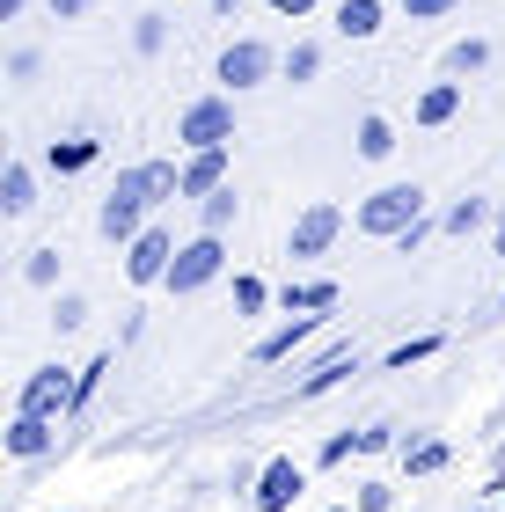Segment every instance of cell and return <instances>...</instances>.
I'll return each instance as SVG.
<instances>
[{
    "instance_id": "cell-1",
    "label": "cell",
    "mask_w": 505,
    "mask_h": 512,
    "mask_svg": "<svg viewBox=\"0 0 505 512\" xmlns=\"http://www.w3.org/2000/svg\"><path fill=\"white\" fill-rule=\"evenodd\" d=\"M169 198H183V169H169V161H140V169H125L118 183H110V198H103V242H118V249H132L147 235V213L154 205H169Z\"/></svg>"
},
{
    "instance_id": "cell-2",
    "label": "cell",
    "mask_w": 505,
    "mask_h": 512,
    "mask_svg": "<svg viewBox=\"0 0 505 512\" xmlns=\"http://www.w3.org/2000/svg\"><path fill=\"white\" fill-rule=\"evenodd\" d=\"M418 220H425V191L418 183H381V191L359 205V235H381V242H403Z\"/></svg>"
},
{
    "instance_id": "cell-3",
    "label": "cell",
    "mask_w": 505,
    "mask_h": 512,
    "mask_svg": "<svg viewBox=\"0 0 505 512\" xmlns=\"http://www.w3.org/2000/svg\"><path fill=\"white\" fill-rule=\"evenodd\" d=\"M220 271H227V242H220V235H191V242L176 249V264H169V278H162V286L183 300V293H205Z\"/></svg>"
},
{
    "instance_id": "cell-4",
    "label": "cell",
    "mask_w": 505,
    "mask_h": 512,
    "mask_svg": "<svg viewBox=\"0 0 505 512\" xmlns=\"http://www.w3.org/2000/svg\"><path fill=\"white\" fill-rule=\"evenodd\" d=\"M74 388H81V374H66V366H37V374L22 381L15 410H22V417H44V425H59V417H74Z\"/></svg>"
},
{
    "instance_id": "cell-5",
    "label": "cell",
    "mask_w": 505,
    "mask_h": 512,
    "mask_svg": "<svg viewBox=\"0 0 505 512\" xmlns=\"http://www.w3.org/2000/svg\"><path fill=\"white\" fill-rule=\"evenodd\" d=\"M227 139H235V103H227V96H198V103H183V118H176V147L205 154V147H227Z\"/></svg>"
},
{
    "instance_id": "cell-6",
    "label": "cell",
    "mask_w": 505,
    "mask_h": 512,
    "mask_svg": "<svg viewBox=\"0 0 505 512\" xmlns=\"http://www.w3.org/2000/svg\"><path fill=\"white\" fill-rule=\"evenodd\" d=\"M271 66H286V59L271 52L264 37H235V44L220 52V81H227V88H257V81H271Z\"/></svg>"
},
{
    "instance_id": "cell-7",
    "label": "cell",
    "mask_w": 505,
    "mask_h": 512,
    "mask_svg": "<svg viewBox=\"0 0 505 512\" xmlns=\"http://www.w3.org/2000/svg\"><path fill=\"white\" fill-rule=\"evenodd\" d=\"M169 264H176L169 227H147V235L125 249V278H132V286H162V278H169Z\"/></svg>"
},
{
    "instance_id": "cell-8",
    "label": "cell",
    "mask_w": 505,
    "mask_h": 512,
    "mask_svg": "<svg viewBox=\"0 0 505 512\" xmlns=\"http://www.w3.org/2000/svg\"><path fill=\"white\" fill-rule=\"evenodd\" d=\"M337 235H344V213H337L330 198H315L308 213L293 220V242H286V249H293V256H323V249H330Z\"/></svg>"
},
{
    "instance_id": "cell-9",
    "label": "cell",
    "mask_w": 505,
    "mask_h": 512,
    "mask_svg": "<svg viewBox=\"0 0 505 512\" xmlns=\"http://www.w3.org/2000/svg\"><path fill=\"white\" fill-rule=\"evenodd\" d=\"M308 491V476H301V461H264V476H257V512H286L293 498Z\"/></svg>"
},
{
    "instance_id": "cell-10",
    "label": "cell",
    "mask_w": 505,
    "mask_h": 512,
    "mask_svg": "<svg viewBox=\"0 0 505 512\" xmlns=\"http://www.w3.org/2000/svg\"><path fill=\"white\" fill-rule=\"evenodd\" d=\"M213 191H227V147H205L183 161V198H213Z\"/></svg>"
},
{
    "instance_id": "cell-11",
    "label": "cell",
    "mask_w": 505,
    "mask_h": 512,
    "mask_svg": "<svg viewBox=\"0 0 505 512\" xmlns=\"http://www.w3.org/2000/svg\"><path fill=\"white\" fill-rule=\"evenodd\" d=\"M337 300H344L337 278H293V286H286V315H293V308H301V315H330Z\"/></svg>"
},
{
    "instance_id": "cell-12",
    "label": "cell",
    "mask_w": 505,
    "mask_h": 512,
    "mask_svg": "<svg viewBox=\"0 0 505 512\" xmlns=\"http://www.w3.org/2000/svg\"><path fill=\"white\" fill-rule=\"evenodd\" d=\"M52 432H59V425H44V417H22V410H15V425H8V454H15V461L52 454Z\"/></svg>"
},
{
    "instance_id": "cell-13",
    "label": "cell",
    "mask_w": 505,
    "mask_h": 512,
    "mask_svg": "<svg viewBox=\"0 0 505 512\" xmlns=\"http://www.w3.org/2000/svg\"><path fill=\"white\" fill-rule=\"evenodd\" d=\"M454 110H462V81H432L425 96H418V125H425V132H440Z\"/></svg>"
},
{
    "instance_id": "cell-14",
    "label": "cell",
    "mask_w": 505,
    "mask_h": 512,
    "mask_svg": "<svg viewBox=\"0 0 505 512\" xmlns=\"http://www.w3.org/2000/svg\"><path fill=\"white\" fill-rule=\"evenodd\" d=\"M30 205H37V183H30V169H22V161H8V169H0V213L22 220Z\"/></svg>"
},
{
    "instance_id": "cell-15",
    "label": "cell",
    "mask_w": 505,
    "mask_h": 512,
    "mask_svg": "<svg viewBox=\"0 0 505 512\" xmlns=\"http://www.w3.org/2000/svg\"><path fill=\"white\" fill-rule=\"evenodd\" d=\"M447 461H454V447H447L440 432H425V439H410V447H403V469L410 476H440Z\"/></svg>"
},
{
    "instance_id": "cell-16",
    "label": "cell",
    "mask_w": 505,
    "mask_h": 512,
    "mask_svg": "<svg viewBox=\"0 0 505 512\" xmlns=\"http://www.w3.org/2000/svg\"><path fill=\"white\" fill-rule=\"evenodd\" d=\"M337 30L366 44V37H381V0H337Z\"/></svg>"
},
{
    "instance_id": "cell-17",
    "label": "cell",
    "mask_w": 505,
    "mask_h": 512,
    "mask_svg": "<svg viewBox=\"0 0 505 512\" xmlns=\"http://www.w3.org/2000/svg\"><path fill=\"white\" fill-rule=\"evenodd\" d=\"M301 337H315V315H293L286 330H271V337L257 344V366H279V359H286V352H293Z\"/></svg>"
},
{
    "instance_id": "cell-18",
    "label": "cell",
    "mask_w": 505,
    "mask_h": 512,
    "mask_svg": "<svg viewBox=\"0 0 505 512\" xmlns=\"http://www.w3.org/2000/svg\"><path fill=\"white\" fill-rule=\"evenodd\" d=\"M352 366H359L352 352H330V359H323V366H315V374H308L301 388H293V395H301V403H308V395H323V388H337L344 374H352Z\"/></svg>"
},
{
    "instance_id": "cell-19",
    "label": "cell",
    "mask_w": 505,
    "mask_h": 512,
    "mask_svg": "<svg viewBox=\"0 0 505 512\" xmlns=\"http://www.w3.org/2000/svg\"><path fill=\"white\" fill-rule=\"evenodd\" d=\"M359 154H366V161L396 154V125H388V118H359Z\"/></svg>"
},
{
    "instance_id": "cell-20",
    "label": "cell",
    "mask_w": 505,
    "mask_h": 512,
    "mask_svg": "<svg viewBox=\"0 0 505 512\" xmlns=\"http://www.w3.org/2000/svg\"><path fill=\"white\" fill-rule=\"evenodd\" d=\"M88 161H96V139H59V147H52V169L59 176H81Z\"/></svg>"
},
{
    "instance_id": "cell-21",
    "label": "cell",
    "mask_w": 505,
    "mask_h": 512,
    "mask_svg": "<svg viewBox=\"0 0 505 512\" xmlns=\"http://www.w3.org/2000/svg\"><path fill=\"white\" fill-rule=\"evenodd\" d=\"M484 59H491V44H484V37H462V44L447 52V74H484Z\"/></svg>"
},
{
    "instance_id": "cell-22",
    "label": "cell",
    "mask_w": 505,
    "mask_h": 512,
    "mask_svg": "<svg viewBox=\"0 0 505 512\" xmlns=\"http://www.w3.org/2000/svg\"><path fill=\"white\" fill-rule=\"evenodd\" d=\"M227 220H235V183L205 198V227H198V235H227Z\"/></svg>"
},
{
    "instance_id": "cell-23",
    "label": "cell",
    "mask_w": 505,
    "mask_h": 512,
    "mask_svg": "<svg viewBox=\"0 0 505 512\" xmlns=\"http://www.w3.org/2000/svg\"><path fill=\"white\" fill-rule=\"evenodd\" d=\"M323 74V44H293L286 52V81H315Z\"/></svg>"
},
{
    "instance_id": "cell-24",
    "label": "cell",
    "mask_w": 505,
    "mask_h": 512,
    "mask_svg": "<svg viewBox=\"0 0 505 512\" xmlns=\"http://www.w3.org/2000/svg\"><path fill=\"white\" fill-rule=\"evenodd\" d=\"M484 220H491V205H484V198H462V205L447 213V235H476Z\"/></svg>"
},
{
    "instance_id": "cell-25",
    "label": "cell",
    "mask_w": 505,
    "mask_h": 512,
    "mask_svg": "<svg viewBox=\"0 0 505 512\" xmlns=\"http://www.w3.org/2000/svg\"><path fill=\"white\" fill-rule=\"evenodd\" d=\"M162 37H169V15H140L132 22V44H140V52H162Z\"/></svg>"
},
{
    "instance_id": "cell-26",
    "label": "cell",
    "mask_w": 505,
    "mask_h": 512,
    "mask_svg": "<svg viewBox=\"0 0 505 512\" xmlns=\"http://www.w3.org/2000/svg\"><path fill=\"white\" fill-rule=\"evenodd\" d=\"M22 278H30V286H52V278H59V249H30Z\"/></svg>"
},
{
    "instance_id": "cell-27",
    "label": "cell",
    "mask_w": 505,
    "mask_h": 512,
    "mask_svg": "<svg viewBox=\"0 0 505 512\" xmlns=\"http://www.w3.org/2000/svg\"><path fill=\"white\" fill-rule=\"evenodd\" d=\"M432 352H440V337H418V344H403V352H388V366H396V374H410V366L432 359Z\"/></svg>"
},
{
    "instance_id": "cell-28",
    "label": "cell",
    "mask_w": 505,
    "mask_h": 512,
    "mask_svg": "<svg viewBox=\"0 0 505 512\" xmlns=\"http://www.w3.org/2000/svg\"><path fill=\"white\" fill-rule=\"evenodd\" d=\"M264 300H271V293H264V278H235V315H257Z\"/></svg>"
},
{
    "instance_id": "cell-29",
    "label": "cell",
    "mask_w": 505,
    "mask_h": 512,
    "mask_svg": "<svg viewBox=\"0 0 505 512\" xmlns=\"http://www.w3.org/2000/svg\"><path fill=\"white\" fill-rule=\"evenodd\" d=\"M81 315H88V300H81V293H59V308H52L59 330H81Z\"/></svg>"
},
{
    "instance_id": "cell-30",
    "label": "cell",
    "mask_w": 505,
    "mask_h": 512,
    "mask_svg": "<svg viewBox=\"0 0 505 512\" xmlns=\"http://www.w3.org/2000/svg\"><path fill=\"white\" fill-rule=\"evenodd\" d=\"M388 505H396L388 483H359V512H388Z\"/></svg>"
},
{
    "instance_id": "cell-31",
    "label": "cell",
    "mask_w": 505,
    "mask_h": 512,
    "mask_svg": "<svg viewBox=\"0 0 505 512\" xmlns=\"http://www.w3.org/2000/svg\"><path fill=\"white\" fill-rule=\"evenodd\" d=\"M388 447H396V432H388V425H366L359 432V454H388Z\"/></svg>"
},
{
    "instance_id": "cell-32",
    "label": "cell",
    "mask_w": 505,
    "mask_h": 512,
    "mask_svg": "<svg viewBox=\"0 0 505 512\" xmlns=\"http://www.w3.org/2000/svg\"><path fill=\"white\" fill-rule=\"evenodd\" d=\"M447 8H454V0H403L410 22H432V15H447Z\"/></svg>"
},
{
    "instance_id": "cell-33",
    "label": "cell",
    "mask_w": 505,
    "mask_h": 512,
    "mask_svg": "<svg viewBox=\"0 0 505 512\" xmlns=\"http://www.w3.org/2000/svg\"><path fill=\"white\" fill-rule=\"evenodd\" d=\"M271 15H286V22H301V15H315V0H264Z\"/></svg>"
},
{
    "instance_id": "cell-34",
    "label": "cell",
    "mask_w": 505,
    "mask_h": 512,
    "mask_svg": "<svg viewBox=\"0 0 505 512\" xmlns=\"http://www.w3.org/2000/svg\"><path fill=\"white\" fill-rule=\"evenodd\" d=\"M352 447H359V432H337V439H330V447H323V461H330V469H337V461H344V454H352Z\"/></svg>"
},
{
    "instance_id": "cell-35",
    "label": "cell",
    "mask_w": 505,
    "mask_h": 512,
    "mask_svg": "<svg viewBox=\"0 0 505 512\" xmlns=\"http://www.w3.org/2000/svg\"><path fill=\"white\" fill-rule=\"evenodd\" d=\"M52 15H66V22H74V15H88V0H52Z\"/></svg>"
},
{
    "instance_id": "cell-36",
    "label": "cell",
    "mask_w": 505,
    "mask_h": 512,
    "mask_svg": "<svg viewBox=\"0 0 505 512\" xmlns=\"http://www.w3.org/2000/svg\"><path fill=\"white\" fill-rule=\"evenodd\" d=\"M22 8H30V0H0V22H15Z\"/></svg>"
},
{
    "instance_id": "cell-37",
    "label": "cell",
    "mask_w": 505,
    "mask_h": 512,
    "mask_svg": "<svg viewBox=\"0 0 505 512\" xmlns=\"http://www.w3.org/2000/svg\"><path fill=\"white\" fill-rule=\"evenodd\" d=\"M205 8H213V15H227V8H235V0H205Z\"/></svg>"
},
{
    "instance_id": "cell-38",
    "label": "cell",
    "mask_w": 505,
    "mask_h": 512,
    "mask_svg": "<svg viewBox=\"0 0 505 512\" xmlns=\"http://www.w3.org/2000/svg\"><path fill=\"white\" fill-rule=\"evenodd\" d=\"M330 512H359V505H330Z\"/></svg>"
},
{
    "instance_id": "cell-39",
    "label": "cell",
    "mask_w": 505,
    "mask_h": 512,
    "mask_svg": "<svg viewBox=\"0 0 505 512\" xmlns=\"http://www.w3.org/2000/svg\"><path fill=\"white\" fill-rule=\"evenodd\" d=\"M498 256H505V227H498Z\"/></svg>"
},
{
    "instance_id": "cell-40",
    "label": "cell",
    "mask_w": 505,
    "mask_h": 512,
    "mask_svg": "<svg viewBox=\"0 0 505 512\" xmlns=\"http://www.w3.org/2000/svg\"><path fill=\"white\" fill-rule=\"evenodd\" d=\"M469 512H491V505H469Z\"/></svg>"
}]
</instances>
